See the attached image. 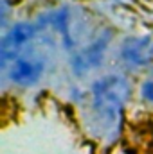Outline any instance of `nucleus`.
<instances>
[{
	"label": "nucleus",
	"instance_id": "obj_1",
	"mask_svg": "<svg viewBox=\"0 0 153 154\" xmlns=\"http://www.w3.org/2000/svg\"><path fill=\"white\" fill-rule=\"evenodd\" d=\"M130 97V82L121 75H106L92 86V108L105 124H114Z\"/></svg>",
	"mask_w": 153,
	"mask_h": 154
},
{
	"label": "nucleus",
	"instance_id": "obj_2",
	"mask_svg": "<svg viewBox=\"0 0 153 154\" xmlns=\"http://www.w3.org/2000/svg\"><path fill=\"white\" fill-rule=\"evenodd\" d=\"M34 32H36V29H34L33 23L20 22L4 36L2 45H0V63H2V66H5L9 61H15L20 48L34 36Z\"/></svg>",
	"mask_w": 153,
	"mask_h": 154
},
{
	"label": "nucleus",
	"instance_id": "obj_3",
	"mask_svg": "<svg viewBox=\"0 0 153 154\" xmlns=\"http://www.w3.org/2000/svg\"><path fill=\"white\" fill-rule=\"evenodd\" d=\"M121 57L128 66H146L153 61V39L148 36L128 38L121 47Z\"/></svg>",
	"mask_w": 153,
	"mask_h": 154
},
{
	"label": "nucleus",
	"instance_id": "obj_4",
	"mask_svg": "<svg viewBox=\"0 0 153 154\" xmlns=\"http://www.w3.org/2000/svg\"><path fill=\"white\" fill-rule=\"evenodd\" d=\"M110 38H112V34L108 31L103 36H99L96 41H92L85 50H81L79 54H76L74 59H72V70L81 75L85 72H90V70L97 68L101 65V61H103V56H105V50L108 47Z\"/></svg>",
	"mask_w": 153,
	"mask_h": 154
},
{
	"label": "nucleus",
	"instance_id": "obj_5",
	"mask_svg": "<svg viewBox=\"0 0 153 154\" xmlns=\"http://www.w3.org/2000/svg\"><path fill=\"white\" fill-rule=\"evenodd\" d=\"M43 74V61H31V59H16L9 70V77L13 82L20 86H31L38 81Z\"/></svg>",
	"mask_w": 153,
	"mask_h": 154
},
{
	"label": "nucleus",
	"instance_id": "obj_6",
	"mask_svg": "<svg viewBox=\"0 0 153 154\" xmlns=\"http://www.w3.org/2000/svg\"><path fill=\"white\" fill-rule=\"evenodd\" d=\"M54 25H56V29L61 32V36L65 39V45L67 47H70L72 45V41H70V36H69V9L67 7H63V9H60L56 14H54Z\"/></svg>",
	"mask_w": 153,
	"mask_h": 154
},
{
	"label": "nucleus",
	"instance_id": "obj_7",
	"mask_svg": "<svg viewBox=\"0 0 153 154\" xmlns=\"http://www.w3.org/2000/svg\"><path fill=\"white\" fill-rule=\"evenodd\" d=\"M141 95L144 100L153 102V79H148L141 84Z\"/></svg>",
	"mask_w": 153,
	"mask_h": 154
}]
</instances>
